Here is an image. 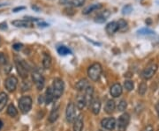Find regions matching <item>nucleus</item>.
I'll use <instances>...</instances> for the list:
<instances>
[{
    "mask_svg": "<svg viewBox=\"0 0 159 131\" xmlns=\"http://www.w3.org/2000/svg\"><path fill=\"white\" fill-rule=\"evenodd\" d=\"M102 69L101 64L98 63H93L90 67L88 70V75L92 81H97L100 78L101 74H102Z\"/></svg>",
    "mask_w": 159,
    "mask_h": 131,
    "instance_id": "obj_1",
    "label": "nucleus"
},
{
    "mask_svg": "<svg viewBox=\"0 0 159 131\" xmlns=\"http://www.w3.org/2000/svg\"><path fill=\"white\" fill-rule=\"evenodd\" d=\"M64 89H65V84H64V81L62 79L55 78L53 80L52 91H53L54 99H57L62 96Z\"/></svg>",
    "mask_w": 159,
    "mask_h": 131,
    "instance_id": "obj_2",
    "label": "nucleus"
},
{
    "mask_svg": "<svg viewBox=\"0 0 159 131\" xmlns=\"http://www.w3.org/2000/svg\"><path fill=\"white\" fill-rule=\"evenodd\" d=\"M32 108V99L29 96H23L19 100V108L22 114L29 113Z\"/></svg>",
    "mask_w": 159,
    "mask_h": 131,
    "instance_id": "obj_3",
    "label": "nucleus"
},
{
    "mask_svg": "<svg viewBox=\"0 0 159 131\" xmlns=\"http://www.w3.org/2000/svg\"><path fill=\"white\" fill-rule=\"evenodd\" d=\"M32 79L34 81V85L38 90H42L43 88L45 80H44V78L43 77V75L38 72L37 70H34L32 72Z\"/></svg>",
    "mask_w": 159,
    "mask_h": 131,
    "instance_id": "obj_4",
    "label": "nucleus"
},
{
    "mask_svg": "<svg viewBox=\"0 0 159 131\" xmlns=\"http://www.w3.org/2000/svg\"><path fill=\"white\" fill-rule=\"evenodd\" d=\"M130 121V115L128 114H123L118 120V131H125Z\"/></svg>",
    "mask_w": 159,
    "mask_h": 131,
    "instance_id": "obj_5",
    "label": "nucleus"
},
{
    "mask_svg": "<svg viewBox=\"0 0 159 131\" xmlns=\"http://www.w3.org/2000/svg\"><path fill=\"white\" fill-rule=\"evenodd\" d=\"M18 86V79L15 76H10L8 77L5 81V86L6 89L10 92H12L16 90Z\"/></svg>",
    "mask_w": 159,
    "mask_h": 131,
    "instance_id": "obj_6",
    "label": "nucleus"
},
{
    "mask_svg": "<svg viewBox=\"0 0 159 131\" xmlns=\"http://www.w3.org/2000/svg\"><path fill=\"white\" fill-rule=\"evenodd\" d=\"M157 70V65L154 64V63L153 64H150L142 71V77L146 80L150 79V78H152V77H153L154 75L156 74Z\"/></svg>",
    "mask_w": 159,
    "mask_h": 131,
    "instance_id": "obj_7",
    "label": "nucleus"
},
{
    "mask_svg": "<svg viewBox=\"0 0 159 131\" xmlns=\"http://www.w3.org/2000/svg\"><path fill=\"white\" fill-rule=\"evenodd\" d=\"M66 116L68 122H74L76 118V112H75V105L74 103H69L66 107Z\"/></svg>",
    "mask_w": 159,
    "mask_h": 131,
    "instance_id": "obj_8",
    "label": "nucleus"
},
{
    "mask_svg": "<svg viewBox=\"0 0 159 131\" xmlns=\"http://www.w3.org/2000/svg\"><path fill=\"white\" fill-rule=\"evenodd\" d=\"M101 125L105 129L113 130L114 129H115V126H116V120L114 119L113 117L102 119V121H101Z\"/></svg>",
    "mask_w": 159,
    "mask_h": 131,
    "instance_id": "obj_9",
    "label": "nucleus"
},
{
    "mask_svg": "<svg viewBox=\"0 0 159 131\" xmlns=\"http://www.w3.org/2000/svg\"><path fill=\"white\" fill-rule=\"evenodd\" d=\"M11 25L16 27H24V28H28L31 27L33 26V22L28 20V19H16L11 21Z\"/></svg>",
    "mask_w": 159,
    "mask_h": 131,
    "instance_id": "obj_10",
    "label": "nucleus"
},
{
    "mask_svg": "<svg viewBox=\"0 0 159 131\" xmlns=\"http://www.w3.org/2000/svg\"><path fill=\"white\" fill-rule=\"evenodd\" d=\"M122 91H123V89H122L121 85L119 84V83H116V84H114L113 86L111 87L110 93H111V95L113 98H118L122 94Z\"/></svg>",
    "mask_w": 159,
    "mask_h": 131,
    "instance_id": "obj_11",
    "label": "nucleus"
},
{
    "mask_svg": "<svg viewBox=\"0 0 159 131\" xmlns=\"http://www.w3.org/2000/svg\"><path fill=\"white\" fill-rule=\"evenodd\" d=\"M93 93H94V88L92 86H88L85 89V95H84V99H85L86 105L90 107L91 103H92V99H93Z\"/></svg>",
    "mask_w": 159,
    "mask_h": 131,
    "instance_id": "obj_12",
    "label": "nucleus"
},
{
    "mask_svg": "<svg viewBox=\"0 0 159 131\" xmlns=\"http://www.w3.org/2000/svg\"><path fill=\"white\" fill-rule=\"evenodd\" d=\"M15 64H16V68H17V71L19 72V74L20 75V77L22 78H27L28 76H29V70L25 68L22 65V63H20V60H18L15 62Z\"/></svg>",
    "mask_w": 159,
    "mask_h": 131,
    "instance_id": "obj_13",
    "label": "nucleus"
},
{
    "mask_svg": "<svg viewBox=\"0 0 159 131\" xmlns=\"http://www.w3.org/2000/svg\"><path fill=\"white\" fill-rule=\"evenodd\" d=\"M110 15H111V11L109 10H105L104 11H102L101 13H99L97 15L95 19V21L97 23H100V24L104 23L106 21V19L110 17Z\"/></svg>",
    "mask_w": 159,
    "mask_h": 131,
    "instance_id": "obj_14",
    "label": "nucleus"
},
{
    "mask_svg": "<svg viewBox=\"0 0 159 131\" xmlns=\"http://www.w3.org/2000/svg\"><path fill=\"white\" fill-rule=\"evenodd\" d=\"M74 122V131H82L84 123H83V116L81 114H80L78 117L75 118Z\"/></svg>",
    "mask_w": 159,
    "mask_h": 131,
    "instance_id": "obj_15",
    "label": "nucleus"
},
{
    "mask_svg": "<svg viewBox=\"0 0 159 131\" xmlns=\"http://www.w3.org/2000/svg\"><path fill=\"white\" fill-rule=\"evenodd\" d=\"M105 30L109 34H113L116 32H118L119 31V27H118L117 21H111V22L108 23L106 27H105Z\"/></svg>",
    "mask_w": 159,
    "mask_h": 131,
    "instance_id": "obj_16",
    "label": "nucleus"
},
{
    "mask_svg": "<svg viewBox=\"0 0 159 131\" xmlns=\"http://www.w3.org/2000/svg\"><path fill=\"white\" fill-rule=\"evenodd\" d=\"M58 116H59V107L57 106V107L54 108L51 110L50 116H49V121H50L51 123L55 122V121L57 120Z\"/></svg>",
    "mask_w": 159,
    "mask_h": 131,
    "instance_id": "obj_17",
    "label": "nucleus"
},
{
    "mask_svg": "<svg viewBox=\"0 0 159 131\" xmlns=\"http://www.w3.org/2000/svg\"><path fill=\"white\" fill-rule=\"evenodd\" d=\"M44 99H45V103L47 105L51 104L54 100V95H53V91H52V88L51 87H48L47 88Z\"/></svg>",
    "mask_w": 159,
    "mask_h": 131,
    "instance_id": "obj_18",
    "label": "nucleus"
},
{
    "mask_svg": "<svg viewBox=\"0 0 159 131\" xmlns=\"http://www.w3.org/2000/svg\"><path fill=\"white\" fill-rule=\"evenodd\" d=\"M91 109L94 114H98L101 109V102L99 99H95L91 103Z\"/></svg>",
    "mask_w": 159,
    "mask_h": 131,
    "instance_id": "obj_19",
    "label": "nucleus"
},
{
    "mask_svg": "<svg viewBox=\"0 0 159 131\" xmlns=\"http://www.w3.org/2000/svg\"><path fill=\"white\" fill-rule=\"evenodd\" d=\"M102 7V6L101 4H94V5H91V6H88V7H86L85 9H84V11H83V14H89L90 12H92L93 11H96V10H99V9H101Z\"/></svg>",
    "mask_w": 159,
    "mask_h": 131,
    "instance_id": "obj_20",
    "label": "nucleus"
},
{
    "mask_svg": "<svg viewBox=\"0 0 159 131\" xmlns=\"http://www.w3.org/2000/svg\"><path fill=\"white\" fill-rule=\"evenodd\" d=\"M115 108H116V105H115L114 100L110 99V100H108L107 103H106L105 108H104V110H105V112H106L107 114H112L114 112V110H115Z\"/></svg>",
    "mask_w": 159,
    "mask_h": 131,
    "instance_id": "obj_21",
    "label": "nucleus"
},
{
    "mask_svg": "<svg viewBox=\"0 0 159 131\" xmlns=\"http://www.w3.org/2000/svg\"><path fill=\"white\" fill-rule=\"evenodd\" d=\"M43 65L44 69H49L51 65V57L48 53H43Z\"/></svg>",
    "mask_w": 159,
    "mask_h": 131,
    "instance_id": "obj_22",
    "label": "nucleus"
},
{
    "mask_svg": "<svg viewBox=\"0 0 159 131\" xmlns=\"http://www.w3.org/2000/svg\"><path fill=\"white\" fill-rule=\"evenodd\" d=\"M8 100V96L6 92H0V111L5 108Z\"/></svg>",
    "mask_w": 159,
    "mask_h": 131,
    "instance_id": "obj_23",
    "label": "nucleus"
},
{
    "mask_svg": "<svg viewBox=\"0 0 159 131\" xmlns=\"http://www.w3.org/2000/svg\"><path fill=\"white\" fill-rule=\"evenodd\" d=\"M88 86H89V85H88V80L86 79V78H83V79L80 80L79 82H77V84L75 86V88L78 91H82V90L86 89Z\"/></svg>",
    "mask_w": 159,
    "mask_h": 131,
    "instance_id": "obj_24",
    "label": "nucleus"
},
{
    "mask_svg": "<svg viewBox=\"0 0 159 131\" xmlns=\"http://www.w3.org/2000/svg\"><path fill=\"white\" fill-rule=\"evenodd\" d=\"M118 27H119V31H121V32H125L128 29V24L125 21V19H119L118 21Z\"/></svg>",
    "mask_w": 159,
    "mask_h": 131,
    "instance_id": "obj_25",
    "label": "nucleus"
},
{
    "mask_svg": "<svg viewBox=\"0 0 159 131\" xmlns=\"http://www.w3.org/2000/svg\"><path fill=\"white\" fill-rule=\"evenodd\" d=\"M7 114H8V115H10L11 117H15V116H17L18 111L17 109H16V108L14 107L13 104H10V105L8 106V108H7Z\"/></svg>",
    "mask_w": 159,
    "mask_h": 131,
    "instance_id": "obj_26",
    "label": "nucleus"
},
{
    "mask_svg": "<svg viewBox=\"0 0 159 131\" xmlns=\"http://www.w3.org/2000/svg\"><path fill=\"white\" fill-rule=\"evenodd\" d=\"M57 53L61 56H66L68 54H72V51L66 46H60L57 48Z\"/></svg>",
    "mask_w": 159,
    "mask_h": 131,
    "instance_id": "obj_27",
    "label": "nucleus"
},
{
    "mask_svg": "<svg viewBox=\"0 0 159 131\" xmlns=\"http://www.w3.org/2000/svg\"><path fill=\"white\" fill-rule=\"evenodd\" d=\"M76 106H77V108L79 109V110H81V109H83L85 108L86 101L85 99H84V95L81 96V97L78 98L77 103H76Z\"/></svg>",
    "mask_w": 159,
    "mask_h": 131,
    "instance_id": "obj_28",
    "label": "nucleus"
},
{
    "mask_svg": "<svg viewBox=\"0 0 159 131\" xmlns=\"http://www.w3.org/2000/svg\"><path fill=\"white\" fill-rule=\"evenodd\" d=\"M138 34L139 35H153V34H155V32L154 31H152V30H150V29L148 28H142L140 29L138 32Z\"/></svg>",
    "mask_w": 159,
    "mask_h": 131,
    "instance_id": "obj_29",
    "label": "nucleus"
},
{
    "mask_svg": "<svg viewBox=\"0 0 159 131\" xmlns=\"http://www.w3.org/2000/svg\"><path fill=\"white\" fill-rule=\"evenodd\" d=\"M85 2L86 0H72L70 2V5L74 7H80L85 4Z\"/></svg>",
    "mask_w": 159,
    "mask_h": 131,
    "instance_id": "obj_30",
    "label": "nucleus"
},
{
    "mask_svg": "<svg viewBox=\"0 0 159 131\" xmlns=\"http://www.w3.org/2000/svg\"><path fill=\"white\" fill-rule=\"evenodd\" d=\"M133 11V6H131V5H126L123 7V9H122V13L124 14V15H128V14H130L131 12Z\"/></svg>",
    "mask_w": 159,
    "mask_h": 131,
    "instance_id": "obj_31",
    "label": "nucleus"
},
{
    "mask_svg": "<svg viewBox=\"0 0 159 131\" xmlns=\"http://www.w3.org/2000/svg\"><path fill=\"white\" fill-rule=\"evenodd\" d=\"M124 86H125V88L126 89V91H130L134 89V83H133L132 81H130V80H127V81H125V83H124Z\"/></svg>",
    "mask_w": 159,
    "mask_h": 131,
    "instance_id": "obj_32",
    "label": "nucleus"
},
{
    "mask_svg": "<svg viewBox=\"0 0 159 131\" xmlns=\"http://www.w3.org/2000/svg\"><path fill=\"white\" fill-rule=\"evenodd\" d=\"M147 88H148L147 85L145 83H142L139 86V93L141 95H144L146 93V91H147Z\"/></svg>",
    "mask_w": 159,
    "mask_h": 131,
    "instance_id": "obj_33",
    "label": "nucleus"
},
{
    "mask_svg": "<svg viewBox=\"0 0 159 131\" xmlns=\"http://www.w3.org/2000/svg\"><path fill=\"white\" fill-rule=\"evenodd\" d=\"M126 108H127V103H126V101L125 100H121L119 102V106H118V110L120 111V112H123V111H125Z\"/></svg>",
    "mask_w": 159,
    "mask_h": 131,
    "instance_id": "obj_34",
    "label": "nucleus"
},
{
    "mask_svg": "<svg viewBox=\"0 0 159 131\" xmlns=\"http://www.w3.org/2000/svg\"><path fill=\"white\" fill-rule=\"evenodd\" d=\"M7 61H8L7 57H6L4 53L0 52V65H5V64H6Z\"/></svg>",
    "mask_w": 159,
    "mask_h": 131,
    "instance_id": "obj_35",
    "label": "nucleus"
},
{
    "mask_svg": "<svg viewBox=\"0 0 159 131\" xmlns=\"http://www.w3.org/2000/svg\"><path fill=\"white\" fill-rule=\"evenodd\" d=\"M12 48H13V49H15V50L19 51V50H20V49H22L23 45L21 44V43H15L14 45L12 46Z\"/></svg>",
    "mask_w": 159,
    "mask_h": 131,
    "instance_id": "obj_36",
    "label": "nucleus"
},
{
    "mask_svg": "<svg viewBox=\"0 0 159 131\" xmlns=\"http://www.w3.org/2000/svg\"><path fill=\"white\" fill-rule=\"evenodd\" d=\"M7 29V24L6 22L0 24V30H6Z\"/></svg>",
    "mask_w": 159,
    "mask_h": 131,
    "instance_id": "obj_37",
    "label": "nucleus"
},
{
    "mask_svg": "<svg viewBox=\"0 0 159 131\" xmlns=\"http://www.w3.org/2000/svg\"><path fill=\"white\" fill-rule=\"evenodd\" d=\"M24 9H25V7H24V6H20V7H16V8H14V9L12 10V11H13V12H17V11H21V10H24Z\"/></svg>",
    "mask_w": 159,
    "mask_h": 131,
    "instance_id": "obj_38",
    "label": "nucleus"
},
{
    "mask_svg": "<svg viewBox=\"0 0 159 131\" xmlns=\"http://www.w3.org/2000/svg\"><path fill=\"white\" fill-rule=\"evenodd\" d=\"M38 25H39V27H48L49 26V24L45 22H40Z\"/></svg>",
    "mask_w": 159,
    "mask_h": 131,
    "instance_id": "obj_39",
    "label": "nucleus"
},
{
    "mask_svg": "<svg viewBox=\"0 0 159 131\" xmlns=\"http://www.w3.org/2000/svg\"><path fill=\"white\" fill-rule=\"evenodd\" d=\"M145 131H153V127L150 125H148L147 128H146V129H145Z\"/></svg>",
    "mask_w": 159,
    "mask_h": 131,
    "instance_id": "obj_40",
    "label": "nucleus"
},
{
    "mask_svg": "<svg viewBox=\"0 0 159 131\" xmlns=\"http://www.w3.org/2000/svg\"><path fill=\"white\" fill-rule=\"evenodd\" d=\"M156 110H157V114H158V116H159V101L157 102V104L156 105Z\"/></svg>",
    "mask_w": 159,
    "mask_h": 131,
    "instance_id": "obj_41",
    "label": "nucleus"
},
{
    "mask_svg": "<svg viewBox=\"0 0 159 131\" xmlns=\"http://www.w3.org/2000/svg\"><path fill=\"white\" fill-rule=\"evenodd\" d=\"M2 127H3V121L0 120V129H2Z\"/></svg>",
    "mask_w": 159,
    "mask_h": 131,
    "instance_id": "obj_42",
    "label": "nucleus"
}]
</instances>
